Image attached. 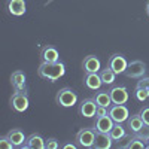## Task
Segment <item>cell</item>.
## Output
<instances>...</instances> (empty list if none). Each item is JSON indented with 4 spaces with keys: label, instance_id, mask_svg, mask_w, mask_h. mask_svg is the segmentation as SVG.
<instances>
[{
    "label": "cell",
    "instance_id": "10",
    "mask_svg": "<svg viewBox=\"0 0 149 149\" xmlns=\"http://www.w3.org/2000/svg\"><path fill=\"white\" fill-rule=\"evenodd\" d=\"M6 9L12 17H22L27 10L26 0H8Z\"/></svg>",
    "mask_w": 149,
    "mask_h": 149
},
{
    "label": "cell",
    "instance_id": "21",
    "mask_svg": "<svg viewBox=\"0 0 149 149\" xmlns=\"http://www.w3.org/2000/svg\"><path fill=\"white\" fill-rule=\"evenodd\" d=\"M94 100H95V103L98 104V106H106V107H110L112 104V98H110V94H109V91H98V93H95V95L93 97Z\"/></svg>",
    "mask_w": 149,
    "mask_h": 149
},
{
    "label": "cell",
    "instance_id": "11",
    "mask_svg": "<svg viewBox=\"0 0 149 149\" xmlns=\"http://www.w3.org/2000/svg\"><path fill=\"white\" fill-rule=\"evenodd\" d=\"M84 85L91 91H98L103 85V81L100 78V73H85L84 76Z\"/></svg>",
    "mask_w": 149,
    "mask_h": 149
},
{
    "label": "cell",
    "instance_id": "1",
    "mask_svg": "<svg viewBox=\"0 0 149 149\" xmlns=\"http://www.w3.org/2000/svg\"><path fill=\"white\" fill-rule=\"evenodd\" d=\"M66 73V66L61 61H54V63H40L39 69H37V74L45 79V81H51L55 82L60 78H63Z\"/></svg>",
    "mask_w": 149,
    "mask_h": 149
},
{
    "label": "cell",
    "instance_id": "23",
    "mask_svg": "<svg viewBox=\"0 0 149 149\" xmlns=\"http://www.w3.org/2000/svg\"><path fill=\"white\" fill-rule=\"evenodd\" d=\"M124 148H128V149H134V148H137V149H143L146 148V142L140 137L139 134H134L133 137L128 140V143L124 146Z\"/></svg>",
    "mask_w": 149,
    "mask_h": 149
},
{
    "label": "cell",
    "instance_id": "15",
    "mask_svg": "<svg viewBox=\"0 0 149 149\" xmlns=\"http://www.w3.org/2000/svg\"><path fill=\"white\" fill-rule=\"evenodd\" d=\"M112 143H113V140H112V137L109 136V133H98L97 131L93 148L94 149H110Z\"/></svg>",
    "mask_w": 149,
    "mask_h": 149
},
{
    "label": "cell",
    "instance_id": "30",
    "mask_svg": "<svg viewBox=\"0 0 149 149\" xmlns=\"http://www.w3.org/2000/svg\"><path fill=\"white\" fill-rule=\"evenodd\" d=\"M137 85H142L149 91V78H140V81L137 82Z\"/></svg>",
    "mask_w": 149,
    "mask_h": 149
},
{
    "label": "cell",
    "instance_id": "32",
    "mask_svg": "<svg viewBox=\"0 0 149 149\" xmlns=\"http://www.w3.org/2000/svg\"><path fill=\"white\" fill-rule=\"evenodd\" d=\"M146 14H148V17H149V2L146 3Z\"/></svg>",
    "mask_w": 149,
    "mask_h": 149
},
{
    "label": "cell",
    "instance_id": "26",
    "mask_svg": "<svg viewBox=\"0 0 149 149\" xmlns=\"http://www.w3.org/2000/svg\"><path fill=\"white\" fill-rule=\"evenodd\" d=\"M140 116L145 122V125H149V106H145L142 110H140Z\"/></svg>",
    "mask_w": 149,
    "mask_h": 149
},
{
    "label": "cell",
    "instance_id": "20",
    "mask_svg": "<svg viewBox=\"0 0 149 149\" xmlns=\"http://www.w3.org/2000/svg\"><path fill=\"white\" fill-rule=\"evenodd\" d=\"M109 136L112 137L113 142H119V140H122L127 136V131H125V128H124L119 122H115L113 127H112V130L109 131Z\"/></svg>",
    "mask_w": 149,
    "mask_h": 149
},
{
    "label": "cell",
    "instance_id": "31",
    "mask_svg": "<svg viewBox=\"0 0 149 149\" xmlns=\"http://www.w3.org/2000/svg\"><path fill=\"white\" fill-rule=\"evenodd\" d=\"M61 148H64V149H76L78 145H74V143H63Z\"/></svg>",
    "mask_w": 149,
    "mask_h": 149
},
{
    "label": "cell",
    "instance_id": "6",
    "mask_svg": "<svg viewBox=\"0 0 149 149\" xmlns=\"http://www.w3.org/2000/svg\"><path fill=\"white\" fill-rule=\"evenodd\" d=\"M109 94H110V98H112V103L113 104H125L130 98L127 86H124V85L112 86L109 90Z\"/></svg>",
    "mask_w": 149,
    "mask_h": 149
},
{
    "label": "cell",
    "instance_id": "13",
    "mask_svg": "<svg viewBox=\"0 0 149 149\" xmlns=\"http://www.w3.org/2000/svg\"><path fill=\"white\" fill-rule=\"evenodd\" d=\"M40 58L43 63H54V61H60V54L57 51V48L51 45H45L40 51Z\"/></svg>",
    "mask_w": 149,
    "mask_h": 149
},
{
    "label": "cell",
    "instance_id": "29",
    "mask_svg": "<svg viewBox=\"0 0 149 149\" xmlns=\"http://www.w3.org/2000/svg\"><path fill=\"white\" fill-rule=\"evenodd\" d=\"M137 134L140 136V137H142L145 142H148V140H149V125H143L142 130H140Z\"/></svg>",
    "mask_w": 149,
    "mask_h": 149
},
{
    "label": "cell",
    "instance_id": "18",
    "mask_svg": "<svg viewBox=\"0 0 149 149\" xmlns=\"http://www.w3.org/2000/svg\"><path fill=\"white\" fill-rule=\"evenodd\" d=\"M8 137H9V140L12 143H14L15 148H24L26 146L27 137H26V134L22 133V130H19V128H12L8 133Z\"/></svg>",
    "mask_w": 149,
    "mask_h": 149
},
{
    "label": "cell",
    "instance_id": "28",
    "mask_svg": "<svg viewBox=\"0 0 149 149\" xmlns=\"http://www.w3.org/2000/svg\"><path fill=\"white\" fill-rule=\"evenodd\" d=\"M61 148V145L58 143L57 139H48L46 140V149H58Z\"/></svg>",
    "mask_w": 149,
    "mask_h": 149
},
{
    "label": "cell",
    "instance_id": "33",
    "mask_svg": "<svg viewBox=\"0 0 149 149\" xmlns=\"http://www.w3.org/2000/svg\"><path fill=\"white\" fill-rule=\"evenodd\" d=\"M146 148H148V149H149V140H148V142H146Z\"/></svg>",
    "mask_w": 149,
    "mask_h": 149
},
{
    "label": "cell",
    "instance_id": "25",
    "mask_svg": "<svg viewBox=\"0 0 149 149\" xmlns=\"http://www.w3.org/2000/svg\"><path fill=\"white\" fill-rule=\"evenodd\" d=\"M0 148H2V149H12V148H15V146H14V143H12V142L9 140L8 134H6V136H3V137H0Z\"/></svg>",
    "mask_w": 149,
    "mask_h": 149
},
{
    "label": "cell",
    "instance_id": "4",
    "mask_svg": "<svg viewBox=\"0 0 149 149\" xmlns=\"http://www.w3.org/2000/svg\"><path fill=\"white\" fill-rule=\"evenodd\" d=\"M95 128H82L76 134V145L81 148H93L95 140Z\"/></svg>",
    "mask_w": 149,
    "mask_h": 149
},
{
    "label": "cell",
    "instance_id": "3",
    "mask_svg": "<svg viewBox=\"0 0 149 149\" xmlns=\"http://www.w3.org/2000/svg\"><path fill=\"white\" fill-rule=\"evenodd\" d=\"M29 95H27V91H15L14 95L10 97V106L15 112L21 113V112H26L29 109Z\"/></svg>",
    "mask_w": 149,
    "mask_h": 149
},
{
    "label": "cell",
    "instance_id": "9",
    "mask_svg": "<svg viewBox=\"0 0 149 149\" xmlns=\"http://www.w3.org/2000/svg\"><path fill=\"white\" fill-rule=\"evenodd\" d=\"M107 66L113 70L116 74H121V73L125 72V69L128 66V61H127V58L124 57L122 54H113V55L109 57Z\"/></svg>",
    "mask_w": 149,
    "mask_h": 149
},
{
    "label": "cell",
    "instance_id": "27",
    "mask_svg": "<svg viewBox=\"0 0 149 149\" xmlns=\"http://www.w3.org/2000/svg\"><path fill=\"white\" fill-rule=\"evenodd\" d=\"M106 115H109V107H106V106H97L95 118H98V116H106Z\"/></svg>",
    "mask_w": 149,
    "mask_h": 149
},
{
    "label": "cell",
    "instance_id": "16",
    "mask_svg": "<svg viewBox=\"0 0 149 149\" xmlns=\"http://www.w3.org/2000/svg\"><path fill=\"white\" fill-rule=\"evenodd\" d=\"M24 148H27V149H45L46 148V140L42 137L40 134L33 133V134H30L27 137L26 146Z\"/></svg>",
    "mask_w": 149,
    "mask_h": 149
},
{
    "label": "cell",
    "instance_id": "5",
    "mask_svg": "<svg viewBox=\"0 0 149 149\" xmlns=\"http://www.w3.org/2000/svg\"><path fill=\"white\" fill-rule=\"evenodd\" d=\"M145 73H146V64L143 63V61H140V60L130 61L127 69H125V72H124V74H125L127 78H133V79L143 78Z\"/></svg>",
    "mask_w": 149,
    "mask_h": 149
},
{
    "label": "cell",
    "instance_id": "24",
    "mask_svg": "<svg viewBox=\"0 0 149 149\" xmlns=\"http://www.w3.org/2000/svg\"><path fill=\"white\" fill-rule=\"evenodd\" d=\"M134 97H136V100H139V102H146L148 98H149V91L145 88V86L142 85H137L136 86V90H134Z\"/></svg>",
    "mask_w": 149,
    "mask_h": 149
},
{
    "label": "cell",
    "instance_id": "12",
    "mask_svg": "<svg viewBox=\"0 0 149 149\" xmlns=\"http://www.w3.org/2000/svg\"><path fill=\"white\" fill-rule=\"evenodd\" d=\"M100 60H98L95 55H88L85 57L84 63H82V69L85 73H98L100 72Z\"/></svg>",
    "mask_w": 149,
    "mask_h": 149
},
{
    "label": "cell",
    "instance_id": "7",
    "mask_svg": "<svg viewBox=\"0 0 149 149\" xmlns=\"http://www.w3.org/2000/svg\"><path fill=\"white\" fill-rule=\"evenodd\" d=\"M109 116L115 122L122 124V122H127L130 116V110L125 104H112L109 107Z\"/></svg>",
    "mask_w": 149,
    "mask_h": 149
},
{
    "label": "cell",
    "instance_id": "19",
    "mask_svg": "<svg viewBox=\"0 0 149 149\" xmlns=\"http://www.w3.org/2000/svg\"><path fill=\"white\" fill-rule=\"evenodd\" d=\"M143 125H145V122H143L140 113L131 115V116H128V119H127V128H128V131L133 133V134H137V133L142 130Z\"/></svg>",
    "mask_w": 149,
    "mask_h": 149
},
{
    "label": "cell",
    "instance_id": "22",
    "mask_svg": "<svg viewBox=\"0 0 149 149\" xmlns=\"http://www.w3.org/2000/svg\"><path fill=\"white\" fill-rule=\"evenodd\" d=\"M100 78L103 81L104 85H112L115 82V78H116V73L112 70L109 66H106V69H102L100 70Z\"/></svg>",
    "mask_w": 149,
    "mask_h": 149
},
{
    "label": "cell",
    "instance_id": "17",
    "mask_svg": "<svg viewBox=\"0 0 149 149\" xmlns=\"http://www.w3.org/2000/svg\"><path fill=\"white\" fill-rule=\"evenodd\" d=\"M10 84L15 91H27L26 90V73L17 70L10 74Z\"/></svg>",
    "mask_w": 149,
    "mask_h": 149
},
{
    "label": "cell",
    "instance_id": "14",
    "mask_svg": "<svg viewBox=\"0 0 149 149\" xmlns=\"http://www.w3.org/2000/svg\"><path fill=\"white\" fill-rule=\"evenodd\" d=\"M113 124H115V121L112 119L109 115H106V116H98V118H95L94 128H95V131H98V133H109V131L112 130V127H113Z\"/></svg>",
    "mask_w": 149,
    "mask_h": 149
},
{
    "label": "cell",
    "instance_id": "2",
    "mask_svg": "<svg viewBox=\"0 0 149 149\" xmlns=\"http://www.w3.org/2000/svg\"><path fill=\"white\" fill-rule=\"evenodd\" d=\"M55 102L58 106H63V107H72L78 103V95L72 88H61L57 95H55Z\"/></svg>",
    "mask_w": 149,
    "mask_h": 149
},
{
    "label": "cell",
    "instance_id": "8",
    "mask_svg": "<svg viewBox=\"0 0 149 149\" xmlns=\"http://www.w3.org/2000/svg\"><path fill=\"white\" fill-rule=\"evenodd\" d=\"M97 103L94 98H84L78 106V113L82 118H93L95 116V110H97Z\"/></svg>",
    "mask_w": 149,
    "mask_h": 149
}]
</instances>
